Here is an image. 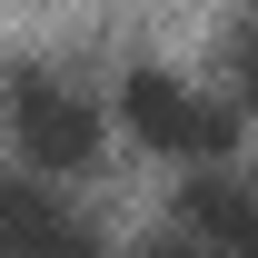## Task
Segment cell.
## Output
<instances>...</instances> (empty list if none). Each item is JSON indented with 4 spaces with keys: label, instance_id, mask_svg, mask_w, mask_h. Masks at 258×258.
I'll use <instances>...</instances> for the list:
<instances>
[{
    "label": "cell",
    "instance_id": "7a4b0ae2",
    "mask_svg": "<svg viewBox=\"0 0 258 258\" xmlns=\"http://www.w3.org/2000/svg\"><path fill=\"white\" fill-rule=\"evenodd\" d=\"M119 119L129 139H149L159 159H228V99H209L199 80H179V70H129V90H119Z\"/></svg>",
    "mask_w": 258,
    "mask_h": 258
},
{
    "label": "cell",
    "instance_id": "277c9868",
    "mask_svg": "<svg viewBox=\"0 0 258 258\" xmlns=\"http://www.w3.org/2000/svg\"><path fill=\"white\" fill-rule=\"evenodd\" d=\"M179 228L209 238L219 258H258V189H248V179H228V169L209 159L189 189H179Z\"/></svg>",
    "mask_w": 258,
    "mask_h": 258
},
{
    "label": "cell",
    "instance_id": "5b68a950",
    "mask_svg": "<svg viewBox=\"0 0 258 258\" xmlns=\"http://www.w3.org/2000/svg\"><path fill=\"white\" fill-rule=\"evenodd\" d=\"M238 90L258 99V30H238Z\"/></svg>",
    "mask_w": 258,
    "mask_h": 258
},
{
    "label": "cell",
    "instance_id": "3957f363",
    "mask_svg": "<svg viewBox=\"0 0 258 258\" xmlns=\"http://www.w3.org/2000/svg\"><path fill=\"white\" fill-rule=\"evenodd\" d=\"M90 228L70 219L40 169H0V258H80Z\"/></svg>",
    "mask_w": 258,
    "mask_h": 258
},
{
    "label": "cell",
    "instance_id": "8992f818",
    "mask_svg": "<svg viewBox=\"0 0 258 258\" xmlns=\"http://www.w3.org/2000/svg\"><path fill=\"white\" fill-rule=\"evenodd\" d=\"M149 258H219L209 238H169V248H149Z\"/></svg>",
    "mask_w": 258,
    "mask_h": 258
},
{
    "label": "cell",
    "instance_id": "6da1fadb",
    "mask_svg": "<svg viewBox=\"0 0 258 258\" xmlns=\"http://www.w3.org/2000/svg\"><path fill=\"white\" fill-rule=\"evenodd\" d=\"M0 119H10V149L40 169V179H70V169L99 159V99L70 80V70H40L20 60L0 80Z\"/></svg>",
    "mask_w": 258,
    "mask_h": 258
}]
</instances>
